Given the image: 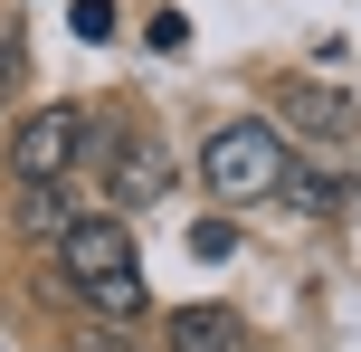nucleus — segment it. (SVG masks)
I'll return each instance as SVG.
<instances>
[{
  "mask_svg": "<svg viewBox=\"0 0 361 352\" xmlns=\"http://www.w3.org/2000/svg\"><path fill=\"white\" fill-rule=\"evenodd\" d=\"M57 286H67L95 324H133L152 305L143 257H133V229L114 219V210H105V219H76L67 238H57Z\"/></svg>",
  "mask_w": 361,
  "mask_h": 352,
  "instance_id": "f257e3e1",
  "label": "nucleus"
},
{
  "mask_svg": "<svg viewBox=\"0 0 361 352\" xmlns=\"http://www.w3.org/2000/svg\"><path fill=\"white\" fill-rule=\"evenodd\" d=\"M286 171H295V152H286V133H276L267 114H238V124H219L209 143H200V181H209V200H228V210L286 200Z\"/></svg>",
  "mask_w": 361,
  "mask_h": 352,
  "instance_id": "f03ea898",
  "label": "nucleus"
},
{
  "mask_svg": "<svg viewBox=\"0 0 361 352\" xmlns=\"http://www.w3.org/2000/svg\"><path fill=\"white\" fill-rule=\"evenodd\" d=\"M76 133H86V105H29L10 124V181H67Z\"/></svg>",
  "mask_w": 361,
  "mask_h": 352,
  "instance_id": "7ed1b4c3",
  "label": "nucleus"
},
{
  "mask_svg": "<svg viewBox=\"0 0 361 352\" xmlns=\"http://www.w3.org/2000/svg\"><path fill=\"white\" fill-rule=\"evenodd\" d=\"M276 133H314V143H343L352 133V95L324 86V76H276Z\"/></svg>",
  "mask_w": 361,
  "mask_h": 352,
  "instance_id": "20e7f679",
  "label": "nucleus"
},
{
  "mask_svg": "<svg viewBox=\"0 0 361 352\" xmlns=\"http://www.w3.org/2000/svg\"><path fill=\"white\" fill-rule=\"evenodd\" d=\"M162 190H171V152L152 143V133H133V143H124V162H114V181H105L114 219H133V210H152Z\"/></svg>",
  "mask_w": 361,
  "mask_h": 352,
  "instance_id": "39448f33",
  "label": "nucleus"
},
{
  "mask_svg": "<svg viewBox=\"0 0 361 352\" xmlns=\"http://www.w3.org/2000/svg\"><path fill=\"white\" fill-rule=\"evenodd\" d=\"M162 352H247V324H238L228 305H180Z\"/></svg>",
  "mask_w": 361,
  "mask_h": 352,
  "instance_id": "423d86ee",
  "label": "nucleus"
},
{
  "mask_svg": "<svg viewBox=\"0 0 361 352\" xmlns=\"http://www.w3.org/2000/svg\"><path fill=\"white\" fill-rule=\"evenodd\" d=\"M10 229H19V238H67V229H76V210H67V181H19L10 190Z\"/></svg>",
  "mask_w": 361,
  "mask_h": 352,
  "instance_id": "0eeeda50",
  "label": "nucleus"
},
{
  "mask_svg": "<svg viewBox=\"0 0 361 352\" xmlns=\"http://www.w3.org/2000/svg\"><path fill=\"white\" fill-rule=\"evenodd\" d=\"M124 143H133V124H124V114H86V133H76V171H86V181H114Z\"/></svg>",
  "mask_w": 361,
  "mask_h": 352,
  "instance_id": "6e6552de",
  "label": "nucleus"
},
{
  "mask_svg": "<svg viewBox=\"0 0 361 352\" xmlns=\"http://www.w3.org/2000/svg\"><path fill=\"white\" fill-rule=\"evenodd\" d=\"M286 200L314 210V219H343V210L361 200V181H343V171H286Z\"/></svg>",
  "mask_w": 361,
  "mask_h": 352,
  "instance_id": "1a4fd4ad",
  "label": "nucleus"
},
{
  "mask_svg": "<svg viewBox=\"0 0 361 352\" xmlns=\"http://www.w3.org/2000/svg\"><path fill=\"white\" fill-rule=\"evenodd\" d=\"M67 29L86 38V48H105V38L124 29V19H114V0H76V10H67Z\"/></svg>",
  "mask_w": 361,
  "mask_h": 352,
  "instance_id": "9d476101",
  "label": "nucleus"
},
{
  "mask_svg": "<svg viewBox=\"0 0 361 352\" xmlns=\"http://www.w3.org/2000/svg\"><path fill=\"white\" fill-rule=\"evenodd\" d=\"M19 86H29V57H19V38H10V29H0V114H10V105H19Z\"/></svg>",
  "mask_w": 361,
  "mask_h": 352,
  "instance_id": "9b49d317",
  "label": "nucleus"
},
{
  "mask_svg": "<svg viewBox=\"0 0 361 352\" xmlns=\"http://www.w3.org/2000/svg\"><path fill=\"white\" fill-rule=\"evenodd\" d=\"M190 248L219 267V257H238V229H228V219H200V229H190Z\"/></svg>",
  "mask_w": 361,
  "mask_h": 352,
  "instance_id": "f8f14e48",
  "label": "nucleus"
},
{
  "mask_svg": "<svg viewBox=\"0 0 361 352\" xmlns=\"http://www.w3.org/2000/svg\"><path fill=\"white\" fill-rule=\"evenodd\" d=\"M143 38H152L162 57H180V48H190V19H180V10H152V29H143Z\"/></svg>",
  "mask_w": 361,
  "mask_h": 352,
  "instance_id": "ddd939ff",
  "label": "nucleus"
}]
</instances>
